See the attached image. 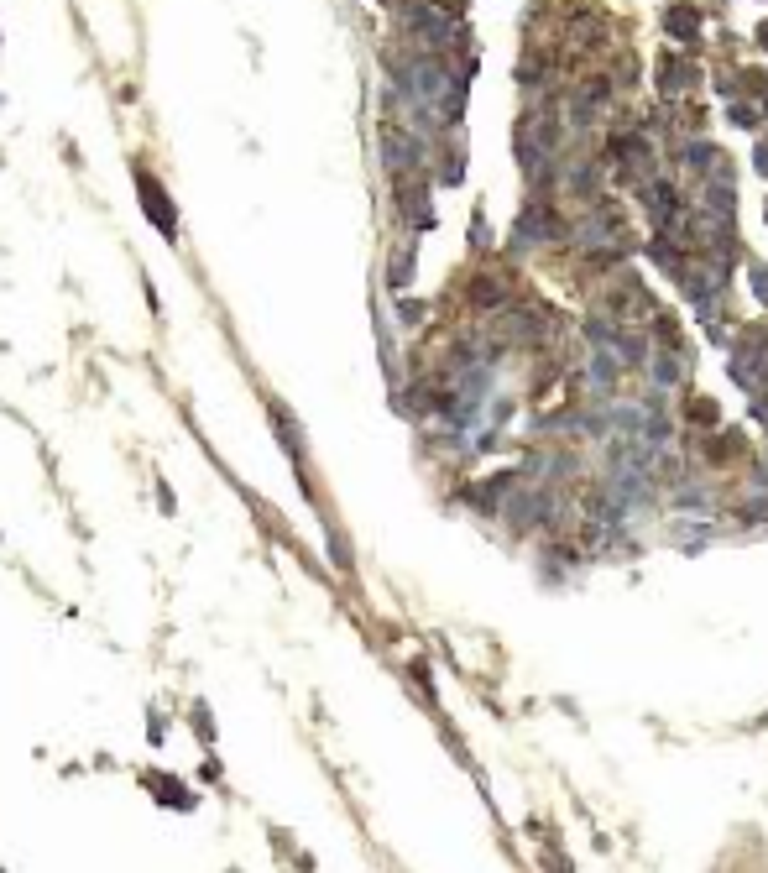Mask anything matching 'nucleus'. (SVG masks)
<instances>
[{"mask_svg":"<svg viewBox=\"0 0 768 873\" xmlns=\"http://www.w3.org/2000/svg\"><path fill=\"white\" fill-rule=\"evenodd\" d=\"M643 377H648V387H659V393H680L685 377H690V346H654Z\"/></svg>","mask_w":768,"mask_h":873,"instance_id":"nucleus-4","label":"nucleus"},{"mask_svg":"<svg viewBox=\"0 0 768 873\" xmlns=\"http://www.w3.org/2000/svg\"><path fill=\"white\" fill-rule=\"evenodd\" d=\"M695 204L711 210V215H737V168H732V157H721V168L695 183Z\"/></svg>","mask_w":768,"mask_h":873,"instance_id":"nucleus-3","label":"nucleus"},{"mask_svg":"<svg viewBox=\"0 0 768 873\" xmlns=\"http://www.w3.org/2000/svg\"><path fill=\"white\" fill-rule=\"evenodd\" d=\"M617 335H622V319L601 314V309H591L580 319V340H586V346H617Z\"/></svg>","mask_w":768,"mask_h":873,"instance_id":"nucleus-9","label":"nucleus"},{"mask_svg":"<svg viewBox=\"0 0 768 873\" xmlns=\"http://www.w3.org/2000/svg\"><path fill=\"white\" fill-rule=\"evenodd\" d=\"M737 84H742V100H768V68L763 63H737Z\"/></svg>","mask_w":768,"mask_h":873,"instance_id":"nucleus-11","label":"nucleus"},{"mask_svg":"<svg viewBox=\"0 0 768 873\" xmlns=\"http://www.w3.org/2000/svg\"><path fill=\"white\" fill-rule=\"evenodd\" d=\"M706 84V74H701V63H695L685 48H669L664 58H659V74H654V89H659V100H669V105H680V100H690L695 89Z\"/></svg>","mask_w":768,"mask_h":873,"instance_id":"nucleus-2","label":"nucleus"},{"mask_svg":"<svg viewBox=\"0 0 768 873\" xmlns=\"http://www.w3.org/2000/svg\"><path fill=\"white\" fill-rule=\"evenodd\" d=\"M680 424H685L690 434H706V429H721V403H716V398H690V403L680 408Z\"/></svg>","mask_w":768,"mask_h":873,"instance_id":"nucleus-8","label":"nucleus"},{"mask_svg":"<svg viewBox=\"0 0 768 873\" xmlns=\"http://www.w3.org/2000/svg\"><path fill=\"white\" fill-rule=\"evenodd\" d=\"M408 272H413V246H398V251H392V272H387V283H392V288H403V283H408Z\"/></svg>","mask_w":768,"mask_h":873,"instance_id":"nucleus-13","label":"nucleus"},{"mask_svg":"<svg viewBox=\"0 0 768 873\" xmlns=\"http://www.w3.org/2000/svg\"><path fill=\"white\" fill-rule=\"evenodd\" d=\"M748 288H753V298H758L763 314H768V267L763 262H748Z\"/></svg>","mask_w":768,"mask_h":873,"instance_id":"nucleus-14","label":"nucleus"},{"mask_svg":"<svg viewBox=\"0 0 768 873\" xmlns=\"http://www.w3.org/2000/svg\"><path fill=\"white\" fill-rule=\"evenodd\" d=\"M136 183H142V204H147V215L162 225V236H173V204H168V189H162V183L147 173V168H136Z\"/></svg>","mask_w":768,"mask_h":873,"instance_id":"nucleus-7","label":"nucleus"},{"mask_svg":"<svg viewBox=\"0 0 768 873\" xmlns=\"http://www.w3.org/2000/svg\"><path fill=\"white\" fill-rule=\"evenodd\" d=\"M439 11H445L450 21H465V11H471V0H434Z\"/></svg>","mask_w":768,"mask_h":873,"instance_id":"nucleus-16","label":"nucleus"},{"mask_svg":"<svg viewBox=\"0 0 768 873\" xmlns=\"http://www.w3.org/2000/svg\"><path fill=\"white\" fill-rule=\"evenodd\" d=\"M648 335H654V346H685V335H680V319H674L669 309H659L654 319H648Z\"/></svg>","mask_w":768,"mask_h":873,"instance_id":"nucleus-12","label":"nucleus"},{"mask_svg":"<svg viewBox=\"0 0 768 873\" xmlns=\"http://www.w3.org/2000/svg\"><path fill=\"white\" fill-rule=\"evenodd\" d=\"M701 21H706V11L695 6V0H669L664 6V37L680 42V48L695 58L701 53Z\"/></svg>","mask_w":768,"mask_h":873,"instance_id":"nucleus-5","label":"nucleus"},{"mask_svg":"<svg viewBox=\"0 0 768 873\" xmlns=\"http://www.w3.org/2000/svg\"><path fill=\"white\" fill-rule=\"evenodd\" d=\"M607 74L617 79V89H622V95H633V89H638V79H643V58H638V48H633V42H617V48L607 53Z\"/></svg>","mask_w":768,"mask_h":873,"instance_id":"nucleus-6","label":"nucleus"},{"mask_svg":"<svg viewBox=\"0 0 768 873\" xmlns=\"http://www.w3.org/2000/svg\"><path fill=\"white\" fill-rule=\"evenodd\" d=\"M727 121H732L737 131H753V136L768 131V116H763L758 100H732V105H727Z\"/></svg>","mask_w":768,"mask_h":873,"instance_id":"nucleus-10","label":"nucleus"},{"mask_svg":"<svg viewBox=\"0 0 768 873\" xmlns=\"http://www.w3.org/2000/svg\"><path fill=\"white\" fill-rule=\"evenodd\" d=\"M753 168H758V178H768V131L753 142Z\"/></svg>","mask_w":768,"mask_h":873,"instance_id":"nucleus-15","label":"nucleus"},{"mask_svg":"<svg viewBox=\"0 0 768 873\" xmlns=\"http://www.w3.org/2000/svg\"><path fill=\"white\" fill-rule=\"evenodd\" d=\"M763 225H768V194H763Z\"/></svg>","mask_w":768,"mask_h":873,"instance_id":"nucleus-17","label":"nucleus"},{"mask_svg":"<svg viewBox=\"0 0 768 873\" xmlns=\"http://www.w3.org/2000/svg\"><path fill=\"white\" fill-rule=\"evenodd\" d=\"M523 288H518V272H502V267H481V272H471V278L460 283V298L471 304L476 314H502L512 298H518Z\"/></svg>","mask_w":768,"mask_h":873,"instance_id":"nucleus-1","label":"nucleus"}]
</instances>
